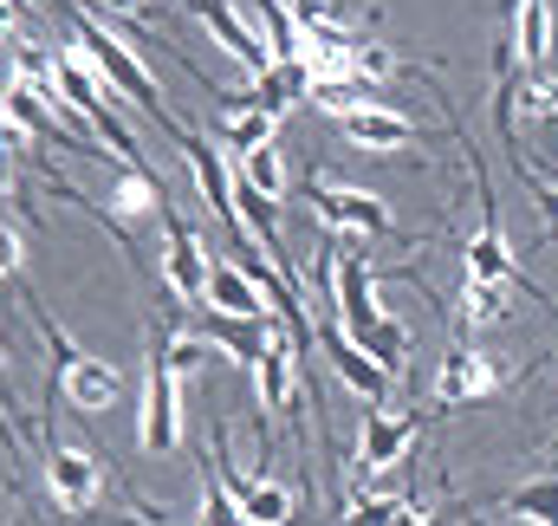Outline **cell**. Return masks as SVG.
I'll return each mask as SVG.
<instances>
[{
	"label": "cell",
	"mask_w": 558,
	"mask_h": 526,
	"mask_svg": "<svg viewBox=\"0 0 558 526\" xmlns=\"http://www.w3.org/2000/svg\"><path fill=\"white\" fill-rule=\"evenodd\" d=\"M461 261H468V279H481V286H520V261H513V248H507L494 208H487V222L474 228V241H468Z\"/></svg>",
	"instance_id": "5bb4252c"
},
{
	"label": "cell",
	"mask_w": 558,
	"mask_h": 526,
	"mask_svg": "<svg viewBox=\"0 0 558 526\" xmlns=\"http://www.w3.org/2000/svg\"><path fill=\"white\" fill-rule=\"evenodd\" d=\"M234 176H241L247 189H260L267 202H279V195H286V163H279L274 143H267V150H254V156H241V163H234Z\"/></svg>",
	"instance_id": "7402d4cb"
},
{
	"label": "cell",
	"mask_w": 558,
	"mask_h": 526,
	"mask_svg": "<svg viewBox=\"0 0 558 526\" xmlns=\"http://www.w3.org/2000/svg\"><path fill=\"white\" fill-rule=\"evenodd\" d=\"M195 526H247V514L234 507V494H228V481H221V475L202 488V521H195Z\"/></svg>",
	"instance_id": "cb8c5ba5"
},
{
	"label": "cell",
	"mask_w": 558,
	"mask_h": 526,
	"mask_svg": "<svg viewBox=\"0 0 558 526\" xmlns=\"http://www.w3.org/2000/svg\"><path fill=\"white\" fill-rule=\"evenodd\" d=\"M0 195H7V176H0Z\"/></svg>",
	"instance_id": "f1b7e54d"
},
{
	"label": "cell",
	"mask_w": 558,
	"mask_h": 526,
	"mask_svg": "<svg viewBox=\"0 0 558 526\" xmlns=\"http://www.w3.org/2000/svg\"><path fill=\"white\" fill-rule=\"evenodd\" d=\"M143 215H162V182L149 176V163H124L118 182H111V222H143Z\"/></svg>",
	"instance_id": "2e32d148"
},
{
	"label": "cell",
	"mask_w": 558,
	"mask_h": 526,
	"mask_svg": "<svg viewBox=\"0 0 558 526\" xmlns=\"http://www.w3.org/2000/svg\"><path fill=\"white\" fill-rule=\"evenodd\" d=\"M507 507H513L526 526H558V475L553 481H539V488H520Z\"/></svg>",
	"instance_id": "603a6c76"
},
{
	"label": "cell",
	"mask_w": 558,
	"mask_h": 526,
	"mask_svg": "<svg viewBox=\"0 0 558 526\" xmlns=\"http://www.w3.org/2000/svg\"><path fill=\"white\" fill-rule=\"evenodd\" d=\"M182 7H189V20H195V26H202V33H208V39H215V46L247 72V79H267V72H274L267 39L247 26V13H241L234 0H182Z\"/></svg>",
	"instance_id": "277c9868"
},
{
	"label": "cell",
	"mask_w": 558,
	"mask_h": 526,
	"mask_svg": "<svg viewBox=\"0 0 558 526\" xmlns=\"http://www.w3.org/2000/svg\"><path fill=\"white\" fill-rule=\"evenodd\" d=\"M208 266H215V254L202 248V235L182 215L162 208V279H169V292L189 299V306H202L208 299Z\"/></svg>",
	"instance_id": "ba28073f"
},
{
	"label": "cell",
	"mask_w": 558,
	"mask_h": 526,
	"mask_svg": "<svg viewBox=\"0 0 558 526\" xmlns=\"http://www.w3.org/2000/svg\"><path fill=\"white\" fill-rule=\"evenodd\" d=\"M169 131H175V143H182V163H189V176H195L202 202H208V208H215V222L234 235V254H241V248H254V241L241 235V208H234V163H228L208 136L182 131V124H169Z\"/></svg>",
	"instance_id": "3957f363"
},
{
	"label": "cell",
	"mask_w": 558,
	"mask_h": 526,
	"mask_svg": "<svg viewBox=\"0 0 558 526\" xmlns=\"http://www.w3.org/2000/svg\"><path fill=\"white\" fill-rule=\"evenodd\" d=\"M20 266H26V235L0 222V279H20Z\"/></svg>",
	"instance_id": "d4e9b609"
},
{
	"label": "cell",
	"mask_w": 558,
	"mask_h": 526,
	"mask_svg": "<svg viewBox=\"0 0 558 526\" xmlns=\"http://www.w3.org/2000/svg\"><path fill=\"white\" fill-rule=\"evenodd\" d=\"M202 312H221V319H254V325H267L274 319V306H267V292L247 279V266L241 261H221L208 266V299H202Z\"/></svg>",
	"instance_id": "8fae6325"
},
{
	"label": "cell",
	"mask_w": 558,
	"mask_h": 526,
	"mask_svg": "<svg viewBox=\"0 0 558 526\" xmlns=\"http://www.w3.org/2000/svg\"><path fill=\"white\" fill-rule=\"evenodd\" d=\"M507 98H513V111H526V118H558V79L546 65H520V72L507 79Z\"/></svg>",
	"instance_id": "d6986e66"
},
{
	"label": "cell",
	"mask_w": 558,
	"mask_h": 526,
	"mask_svg": "<svg viewBox=\"0 0 558 526\" xmlns=\"http://www.w3.org/2000/svg\"><path fill=\"white\" fill-rule=\"evenodd\" d=\"M338 124H344V136H351L357 150H371V156H403V150H416V124L397 118V111H384V105L351 111V118H338Z\"/></svg>",
	"instance_id": "4fadbf2b"
},
{
	"label": "cell",
	"mask_w": 558,
	"mask_h": 526,
	"mask_svg": "<svg viewBox=\"0 0 558 526\" xmlns=\"http://www.w3.org/2000/svg\"><path fill=\"white\" fill-rule=\"evenodd\" d=\"M20 39H26V26H20V0H0V52L20 46Z\"/></svg>",
	"instance_id": "484cf974"
},
{
	"label": "cell",
	"mask_w": 558,
	"mask_h": 526,
	"mask_svg": "<svg viewBox=\"0 0 558 526\" xmlns=\"http://www.w3.org/2000/svg\"><path fill=\"white\" fill-rule=\"evenodd\" d=\"M397 526H448V521H422L416 507H403V521H397Z\"/></svg>",
	"instance_id": "4316f807"
},
{
	"label": "cell",
	"mask_w": 558,
	"mask_h": 526,
	"mask_svg": "<svg viewBox=\"0 0 558 526\" xmlns=\"http://www.w3.org/2000/svg\"><path fill=\"white\" fill-rule=\"evenodd\" d=\"M279 131V111L267 105H254V98H241L234 111H228V124H221V156L228 163H241V156H254V150H267Z\"/></svg>",
	"instance_id": "9a60e30c"
},
{
	"label": "cell",
	"mask_w": 558,
	"mask_h": 526,
	"mask_svg": "<svg viewBox=\"0 0 558 526\" xmlns=\"http://www.w3.org/2000/svg\"><path fill=\"white\" fill-rule=\"evenodd\" d=\"M234 494V507L247 514V526H292V494L279 488L274 475L267 481H241V488H228Z\"/></svg>",
	"instance_id": "ac0fdd59"
},
{
	"label": "cell",
	"mask_w": 558,
	"mask_h": 526,
	"mask_svg": "<svg viewBox=\"0 0 558 526\" xmlns=\"http://www.w3.org/2000/svg\"><path fill=\"white\" fill-rule=\"evenodd\" d=\"M143 455H169L182 442V371L149 345V371H143V416H137Z\"/></svg>",
	"instance_id": "7a4b0ae2"
},
{
	"label": "cell",
	"mask_w": 558,
	"mask_h": 526,
	"mask_svg": "<svg viewBox=\"0 0 558 526\" xmlns=\"http://www.w3.org/2000/svg\"><path fill=\"white\" fill-rule=\"evenodd\" d=\"M234 7H241V13H247V26L267 39L274 65L299 59V20H292V7H286V0H234Z\"/></svg>",
	"instance_id": "e0dca14e"
},
{
	"label": "cell",
	"mask_w": 558,
	"mask_h": 526,
	"mask_svg": "<svg viewBox=\"0 0 558 526\" xmlns=\"http://www.w3.org/2000/svg\"><path fill=\"white\" fill-rule=\"evenodd\" d=\"M318 345H325V358H331V371H338V384L351 396H364V409H384V396H390V371L344 332V325H325L318 332Z\"/></svg>",
	"instance_id": "30bf717a"
},
{
	"label": "cell",
	"mask_w": 558,
	"mask_h": 526,
	"mask_svg": "<svg viewBox=\"0 0 558 526\" xmlns=\"http://www.w3.org/2000/svg\"><path fill=\"white\" fill-rule=\"evenodd\" d=\"M0 403H7V351H0Z\"/></svg>",
	"instance_id": "83f0119b"
},
{
	"label": "cell",
	"mask_w": 558,
	"mask_h": 526,
	"mask_svg": "<svg viewBox=\"0 0 558 526\" xmlns=\"http://www.w3.org/2000/svg\"><path fill=\"white\" fill-rule=\"evenodd\" d=\"M410 442H416V409H364L351 475H390L410 455Z\"/></svg>",
	"instance_id": "9c48e42d"
},
{
	"label": "cell",
	"mask_w": 558,
	"mask_h": 526,
	"mask_svg": "<svg viewBox=\"0 0 558 526\" xmlns=\"http://www.w3.org/2000/svg\"><path fill=\"white\" fill-rule=\"evenodd\" d=\"M312 215L325 222V235H397L390 202L351 182H312Z\"/></svg>",
	"instance_id": "5b68a950"
},
{
	"label": "cell",
	"mask_w": 558,
	"mask_h": 526,
	"mask_svg": "<svg viewBox=\"0 0 558 526\" xmlns=\"http://www.w3.org/2000/svg\"><path fill=\"white\" fill-rule=\"evenodd\" d=\"M513 306V286H481V279H461V325H500Z\"/></svg>",
	"instance_id": "ffe728a7"
},
{
	"label": "cell",
	"mask_w": 558,
	"mask_h": 526,
	"mask_svg": "<svg viewBox=\"0 0 558 526\" xmlns=\"http://www.w3.org/2000/svg\"><path fill=\"white\" fill-rule=\"evenodd\" d=\"M494 391H500V364L487 351H474V345H454L441 358V371H435V396L441 403H474V396H494Z\"/></svg>",
	"instance_id": "7c38bea8"
},
{
	"label": "cell",
	"mask_w": 558,
	"mask_h": 526,
	"mask_svg": "<svg viewBox=\"0 0 558 526\" xmlns=\"http://www.w3.org/2000/svg\"><path fill=\"white\" fill-rule=\"evenodd\" d=\"M46 494H52L59 514L85 521V514L105 501V468H98V455H85V449H72V442H52V449H46Z\"/></svg>",
	"instance_id": "8992f818"
},
{
	"label": "cell",
	"mask_w": 558,
	"mask_h": 526,
	"mask_svg": "<svg viewBox=\"0 0 558 526\" xmlns=\"http://www.w3.org/2000/svg\"><path fill=\"white\" fill-rule=\"evenodd\" d=\"M72 13V46L92 59V72L118 92V98H131L137 111H149L156 124H169V105H162V85L149 79V65H143L137 52L118 39V26H105V20H92L85 7H65Z\"/></svg>",
	"instance_id": "6da1fadb"
},
{
	"label": "cell",
	"mask_w": 558,
	"mask_h": 526,
	"mask_svg": "<svg viewBox=\"0 0 558 526\" xmlns=\"http://www.w3.org/2000/svg\"><path fill=\"white\" fill-rule=\"evenodd\" d=\"M331 299H338V325L351 338H364L384 319V306H377V266L364 261L357 248H331Z\"/></svg>",
	"instance_id": "52a82bcc"
},
{
	"label": "cell",
	"mask_w": 558,
	"mask_h": 526,
	"mask_svg": "<svg viewBox=\"0 0 558 526\" xmlns=\"http://www.w3.org/2000/svg\"><path fill=\"white\" fill-rule=\"evenodd\" d=\"M357 345H364V351H371V358H377V364H384L390 378H397V371L410 364V332H403V325H397L390 312H384V319H377V325H371V332H364Z\"/></svg>",
	"instance_id": "44dd1931"
}]
</instances>
